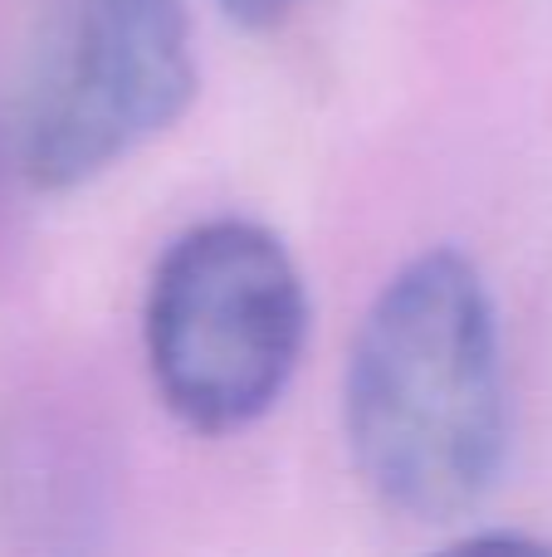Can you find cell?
<instances>
[{"label": "cell", "instance_id": "1", "mask_svg": "<svg viewBox=\"0 0 552 557\" xmlns=\"http://www.w3.org/2000/svg\"><path fill=\"white\" fill-rule=\"evenodd\" d=\"M342 441L367 494L406 523H465L499 490L514 396L475 255L426 245L387 274L348 343Z\"/></svg>", "mask_w": 552, "mask_h": 557}, {"label": "cell", "instance_id": "2", "mask_svg": "<svg viewBox=\"0 0 552 557\" xmlns=\"http://www.w3.org/2000/svg\"><path fill=\"white\" fill-rule=\"evenodd\" d=\"M309 327L313 304L299 260L250 215L186 225L147 278V376L196 435L260 425L299 376Z\"/></svg>", "mask_w": 552, "mask_h": 557}, {"label": "cell", "instance_id": "3", "mask_svg": "<svg viewBox=\"0 0 552 557\" xmlns=\"http://www.w3.org/2000/svg\"><path fill=\"white\" fill-rule=\"evenodd\" d=\"M186 0H39L10 94V157L35 191H78L196 103Z\"/></svg>", "mask_w": 552, "mask_h": 557}, {"label": "cell", "instance_id": "4", "mask_svg": "<svg viewBox=\"0 0 552 557\" xmlns=\"http://www.w3.org/2000/svg\"><path fill=\"white\" fill-rule=\"evenodd\" d=\"M225 20H235L240 29H274L289 20V10L299 0H215Z\"/></svg>", "mask_w": 552, "mask_h": 557}]
</instances>
